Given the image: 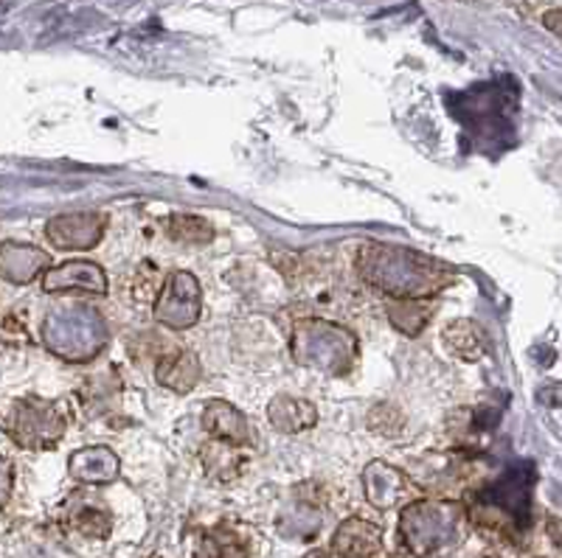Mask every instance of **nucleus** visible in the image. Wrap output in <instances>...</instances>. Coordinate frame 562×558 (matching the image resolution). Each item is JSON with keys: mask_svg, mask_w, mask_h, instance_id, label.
<instances>
[{"mask_svg": "<svg viewBox=\"0 0 562 558\" xmlns=\"http://www.w3.org/2000/svg\"><path fill=\"white\" fill-rule=\"evenodd\" d=\"M358 273L371 289L389 298H436L456 281V270L445 261L380 241L360 250Z\"/></svg>", "mask_w": 562, "mask_h": 558, "instance_id": "1", "label": "nucleus"}, {"mask_svg": "<svg viewBox=\"0 0 562 558\" xmlns=\"http://www.w3.org/2000/svg\"><path fill=\"white\" fill-rule=\"evenodd\" d=\"M290 351L301 368L324 376H346L358 365V337L338 323L321 318L299 320L290 337Z\"/></svg>", "mask_w": 562, "mask_h": 558, "instance_id": "2", "label": "nucleus"}, {"mask_svg": "<svg viewBox=\"0 0 562 558\" xmlns=\"http://www.w3.org/2000/svg\"><path fill=\"white\" fill-rule=\"evenodd\" d=\"M464 508L450 500H411L400 514V539L411 556L430 558L461 542Z\"/></svg>", "mask_w": 562, "mask_h": 558, "instance_id": "3", "label": "nucleus"}, {"mask_svg": "<svg viewBox=\"0 0 562 558\" xmlns=\"http://www.w3.org/2000/svg\"><path fill=\"white\" fill-rule=\"evenodd\" d=\"M3 430L23 449H52L63 441L65 430H68V410H65L63 401L23 396L9 410Z\"/></svg>", "mask_w": 562, "mask_h": 558, "instance_id": "4", "label": "nucleus"}, {"mask_svg": "<svg viewBox=\"0 0 562 558\" xmlns=\"http://www.w3.org/2000/svg\"><path fill=\"white\" fill-rule=\"evenodd\" d=\"M45 340L54 349V354L74 362H88L108 345V329H104V320L97 311L77 309L48 320Z\"/></svg>", "mask_w": 562, "mask_h": 558, "instance_id": "5", "label": "nucleus"}, {"mask_svg": "<svg viewBox=\"0 0 562 558\" xmlns=\"http://www.w3.org/2000/svg\"><path fill=\"white\" fill-rule=\"evenodd\" d=\"M203 315V286L186 270H175L164 278L153 306L155 323L169 331H189Z\"/></svg>", "mask_w": 562, "mask_h": 558, "instance_id": "6", "label": "nucleus"}, {"mask_svg": "<svg viewBox=\"0 0 562 558\" xmlns=\"http://www.w3.org/2000/svg\"><path fill=\"white\" fill-rule=\"evenodd\" d=\"M108 230V216L99 210H82V214H63L54 216L52 223L45 225V236L57 250L65 253H82L93 250L102 241Z\"/></svg>", "mask_w": 562, "mask_h": 558, "instance_id": "7", "label": "nucleus"}, {"mask_svg": "<svg viewBox=\"0 0 562 558\" xmlns=\"http://www.w3.org/2000/svg\"><path fill=\"white\" fill-rule=\"evenodd\" d=\"M43 289L52 295H108V273L97 261L70 259L48 266L43 275Z\"/></svg>", "mask_w": 562, "mask_h": 558, "instance_id": "8", "label": "nucleus"}, {"mask_svg": "<svg viewBox=\"0 0 562 558\" xmlns=\"http://www.w3.org/2000/svg\"><path fill=\"white\" fill-rule=\"evenodd\" d=\"M366 500L380 511L403 508L414 500V480L403 469L385 464V460H371L363 471Z\"/></svg>", "mask_w": 562, "mask_h": 558, "instance_id": "9", "label": "nucleus"}, {"mask_svg": "<svg viewBox=\"0 0 562 558\" xmlns=\"http://www.w3.org/2000/svg\"><path fill=\"white\" fill-rule=\"evenodd\" d=\"M203 430L209 432V439L217 444L239 449V446H250L256 441V430L250 419L239 410L237 405H231L225 399H211L203 407Z\"/></svg>", "mask_w": 562, "mask_h": 558, "instance_id": "10", "label": "nucleus"}, {"mask_svg": "<svg viewBox=\"0 0 562 558\" xmlns=\"http://www.w3.org/2000/svg\"><path fill=\"white\" fill-rule=\"evenodd\" d=\"M383 550V531L363 516H349L333 536V553L338 558H374Z\"/></svg>", "mask_w": 562, "mask_h": 558, "instance_id": "11", "label": "nucleus"}, {"mask_svg": "<svg viewBox=\"0 0 562 558\" xmlns=\"http://www.w3.org/2000/svg\"><path fill=\"white\" fill-rule=\"evenodd\" d=\"M200 379H203V365H200V356L192 349H172L167 354H160L158 368H155V382L160 387L186 396L200 385Z\"/></svg>", "mask_w": 562, "mask_h": 558, "instance_id": "12", "label": "nucleus"}, {"mask_svg": "<svg viewBox=\"0 0 562 558\" xmlns=\"http://www.w3.org/2000/svg\"><path fill=\"white\" fill-rule=\"evenodd\" d=\"M52 266L48 253L34 244H23V241H7L0 244V278L9 284H29L37 275H45V270Z\"/></svg>", "mask_w": 562, "mask_h": 558, "instance_id": "13", "label": "nucleus"}, {"mask_svg": "<svg viewBox=\"0 0 562 558\" xmlns=\"http://www.w3.org/2000/svg\"><path fill=\"white\" fill-rule=\"evenodd\" d=\"M70 477L85 486H108V482L119 480V455L108 446H85V449L70 455Z\"/></svg>", "mask_w": 562, "mask_h": 558, "instance_id": "14", "label": "nucleus"}, {"mask_svg": "<svg viewBox=\"0 0 562 558\" xmlns=\"http://www.w3.org/2000/svg\"><path fill=\"white\" fill-rule=\"evenodd\" d=\"M268 424L281 435H299L318 424V407L301 396H273L268 401Z\"/></svg>", "mask_w": 562, "mask_h": 558, "instance_id": "15", "label": "nucleus"}, {"mask_svg": "<svg viewBox=\"0 0 562 558\" xmlns=\"http://www.w3.org/2000/svg\"><path fill=\"white\" fill-rule=\"evenodd\" d=\"M441 345H445L450 356L464 362H479L490 351V340H486L484 329L470 318L450 320L441 329Z\"/></svg>", "mask_w": 562, "mask_h": 558, "instance_id": "16", "label": "nucleus"}, {"mask_svg": "<svg viewBox=\"0 0 562 558\" xmlns=\"http://www.w3.org/2000/svg\"><path fill=\"white\" fill-rule=\"evenodd\" d=\"M385 315L400 334L419 337L436 318V306L430 298H389Z\"/></svg>", "mask_w": 562, "mask_h": 558, "instance_id": "17", "label": "nucleus"}, {"mask_svg": "<svg viewBox=\"0 0 562 558\" xmlns=\"http://www.w3.org/2000/svg\"><path fill=\"white\" fill-rule=\"evenodd\" d=\"M194 558H250V542L228 522H220L200 536Z\"/></svg>", "mask_w": 562, "mask_h": 558, "instance_id": "18", "label": "nucleus"}, {"mask_svg": "<svg viewBox=\"0 0 562 558\" xmlns=\"http://www.w3.org/2000/svg\"><path fill=\"white\" fill-rule=\"evenodd\" d=\"M70 531H77L85 539H108L113 531V514L97 502H79L68 516Z\"/></svg>", "mask_w": 562, "mask_h": 558, "instance_id": "19", "label": "nucleus"}, {"mask_svg": "<svg viewBox=\"0 0 562 558\" xmlns=\"http://www.w3.org/2000/svg\"><path fill=\"white\" fill-rule=\"evenodd\" d=\"M167 234L172 241H178V244H189V248H200V244H209V241L214 239V228H211L203 216L198 214L169 216Z\"/></svg>", "mask_w": 562, "mask_h": 558, "instance_id": "20", "label": "nucleus"}, {"mask_svg": "<svg viewBox=\"0 0 562 558\" xmlns=\"http://www.w3.org/2000/svg\"><path fill=\"white\" fill-rule=\"evenodd\" d=\"M321 520H324V516H321L318 508L301 500L299 511H288V514L281 516L279 531L284 533V536H290V539H310V536H315V531L321 527Z\"/></svg>", "mask_w": 562, "mask_h": 558, "instance_id": "21", "label": "nucleus"}, {"mask_svg": "<svg viewBox=\"0 0 562 558\" xmlns=\"http://www.w3.org/2000/svg\"><path fill=\"white\" fill-rule=\"evenodd\" d=\"M369 430L380 432V435H396V432L403 430L405 419L403 412L396 410L394 405H378L369 410Z\"/></svg>", "mask_w": 562, "mask_h": 558, "instance_id": "22", "label": "nucleus"}, {"mask_svg": "<svg viewBox=\"0 0 562 558\" xmlns=\"http://www.w3.org/2000/svg\"><path fill=\"white\" fill-rule=\"evenodd\" d=\"M12 482H14L12 466H9L7 457L0 455V508L7 505L9 494H12Z\"/></svg>", "mask_w": 562, "mask_h": 558, "instance_id": "23", "label": "nucleus"}, {"mask_svg": "<svg viewBox=\"0 0 562 558\" xmlns=\"http://www.w3.org/2000/svg\"><path fill=\"white\" fill-rule=\"evenodd\" d=\"M546 533H549L551 545L562 553V520L560 516H551V520L546 522Z\"/></svg>", "mask_w": 562, "mask_h": 558, "instance_id": "24", "label": "nucleus"}, {"mask_svg": "<svg viewBox=\"0 0 562 558\" xmlns=\"http://www.w3.org/2000/svg\"><path fill=\"white\" fill-rule=\"evenodd\" d=\"M543 26L549 29L551 34H557V37H562V9H551V12H546Z\"/></svg>", "mask_w": 562, "mask_h": 558, "instance_id": "25", "label": "nucleus"}, {"mask_svg": "<svg viewBox=\"0 0 562 558\" xmlns=\"http://www.w3.org/2000/svg\"><path fill=\"white\" fill-rule=\"evenodd\" d=\"M301 558H333V553L324 550V547H315V550H310L307 556H301Z\"/></svg>", "mask_w": 562, "mask_h": 558, "instance_id": "26", "label": "nucleus"}, {"mask_svg": "<svg viewBox=\"0 0 562 558\" xmlns=\"http://www.w3.org/2000/svg\"><path fill=\"white\" fill-rule=\"evenodd\" d=\"M486 558H492V556H486Z\"/></svg>", "mask_w": 562, "mask_h": 558, "instance_id": "27", "label": "nucleus"}]
</instances>
